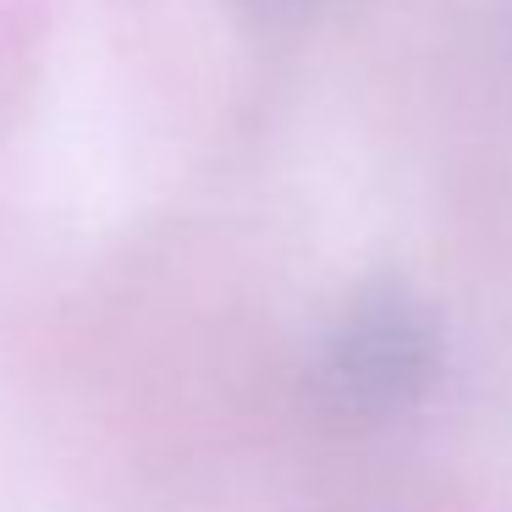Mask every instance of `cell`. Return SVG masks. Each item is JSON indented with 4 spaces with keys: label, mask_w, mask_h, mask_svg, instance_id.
<instances>
[{
    "label": "cell",
    "mask_w": 512,
    "mask_h": 512,
    "mask_svg": "<svg viewBox=\"0 0 512 512\" xmlns=\"http://www.w3.org/2000/svg\"><path fill=\"white\" fill-rule=\"evenodd\" d=\"M435 364V342L424 314L397 292L364 298L347 325L336 331L331 358H325V386L336 408L347 413H402L424 391Z\"/></svg>",
    "instance_id": "6da1fadb"
}]
</instances>
